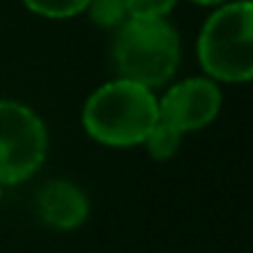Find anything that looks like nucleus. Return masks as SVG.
Listing matches in <instances>:
<instances>
[{
  "mask_svg": "<svg viewBox=\"0 0 253 253\" xmlns=\"http://www.w3.org/2000/svg\"><path fill=\"white\" fill-rule=\"evenodd\" d=\"M155 121L158 93L123 77L93 88L82 106L84 133L103 148H140Z\"/></svg>",
  "mask_w": 253,
  "mask_h": 253,
  "instance_id": "1",
  "label": "nucleus"
},
{
  "mask_svg": "<svg viewBox=\"0 0 253 253\" xmlns=\"http://www.w3.org/2000/svg\"><path fill=\"white\" fill-rule=\"evenodd\" d=\"M111 67L116 77L148 88L168 86L182 62V40L169 20L128 17L111 32Z\"/></svg>",
  "mask_w": 253,
  "mask_h": 253,
  "instance_id": "2",
  "label": "nucleus"
},
{
  "mask_svg": "<svg viewBox=\"0 0 253 253\" xmlns=\"http://www.w3.org/2000/svg\"><path fill=\"white\" fill-rule=\"evenodd\" d=\"M197 62L219 84L253 82V0L211 7L197 35Z\"/></svg>",
  "mask_w": 253,
  "mask_h": 253,
  "instance_id": "3",
  "label": "nucleus"
},
{
  "mask_svg": "<svg viewBox=\"0 0 253 253\" xmlns=\"http://www.w3.org/2000/svg\"><path fill=\"white\" fill-rule=\"evenodd\" d=\"M49 133L42 116L12 98H0V184H22L47 163Z\"/></svg>",
  "mask_w": 253,
  "mask_h": 253,
  "instance_id": "4",
  "label": "nucleus"
},
{
  "mask_svg": "<svg viewBox=\"0 0 253 253\" xmlns=\"http://www.w3.org/2000/svg\"><path fill=\"white\" fill-rule=\"evenodd\" d=\"M221 106V84L207 74H199L169 84L165 93L158 96V118L189 135L211 126L219 118Z\"/></svg>",
  "mask_w": 253,
  "mask_h": 253,
  "instance_id": "5",
  "label": "nucleus"
},
{
  "mask_svg": "<svg viewBox=\"0 0 253 253\" xmlns=\"http://www.w3.org/2000/svg\"><path fill=\"white\" fill-rule=\"evenodd\" d=\"M37 214L52 231H77L91 214V202L72 179H52L37 194Z\"/></svg>",
  "mask_w": 253,
  "mask_h": 253,
  "instance_id": "6",
  "label": "nucleus"
},
{
  "mask_svg": "<svg viewBox=\"0 0 253 253\" xmlns=\"http://www.w3.org/2000/svg\"><path fill=\"white\" fill-rule=\"evenodd\" d=\"M182 140H184V133H182V130H177L174 126H169V123L158 118L155 126L150 128V133L145 135L143 148H145V153H148L153 160L168 163V160H172V158L179 153Z\"/></svg>",
  "mask_w": 253,
  "mask_h": 253,
  "instance_id": "7",
  "label": "nucleus"
},
{
  "mask_svg": "<svg viewBox=\"0 0 253 253\" xmlns=\"http://www.w3.org/2000/svg\"><path fill=\"white\" fill-rule=\"evenodd\" d=\"M84 15L98 30H118L130 15L126 7V0H88Z\"/></svg>",
  "mask_w": 253,
  "mask_h": 253,
  "instance_id": "8",
  "label": "nucleus"
},
{
  "mask_svg": "<svg viewBox=\"0 0 253 253\" xmlns=\"http://www.w3.org/2000/svg\"><path fill=\"white\" fill-rule=\"evenodd\" d=\"M22 5L44 20H72L84 15L88 0H22Z\"/></svg>",
  "mask_w": 253,
  "mask_h": 253,
  "instance_id": "9",
  "label": "nucleus"
},
{
  "mask_svg": "<svg viewBox=\"0 0 253 253\" xmlns=\"http://www.w3.org/2000/svg\"><path fill=\"white\" fill-rule=\"evenodd\" d=\"M179 0H126L130 17L143 20H168V15L177 7Z\"/></svg>",
  "mask_w": 253,
  "mask_h": 253,
  "instance_id": "10",
  "label": "nucleus"
},
{
  "mask_svg": "<svg viewBox=\"0 0 253 253\" xmlns=\"http://www.w3.org/2000/svg\"><path fill=\"white\" fill-rule=\"evenodd\" d=\"M189 2H194V5H199V7H216V5H221V2H226V0H189Z\"/></svg>",
  "mask_w": 253,
  "mask_h": 253,
  "instance_id": "11",
  "label": "nucleus"
},
{
  "mask_svg": "<svg viewBox=\"0 0 253 253\" xmlns=\"http://www.w3.org/2000/svg\"><path fill=\"white\" fill-rule=\"evenodd\" d=\"M2 189H5V187H2V184H0V202H2Z\"/></svg>",
  "mask_w": 253,
  "mask_h": 253,
  "instance_id": "12",
  "label": "nucleus"
}]
</instances>
